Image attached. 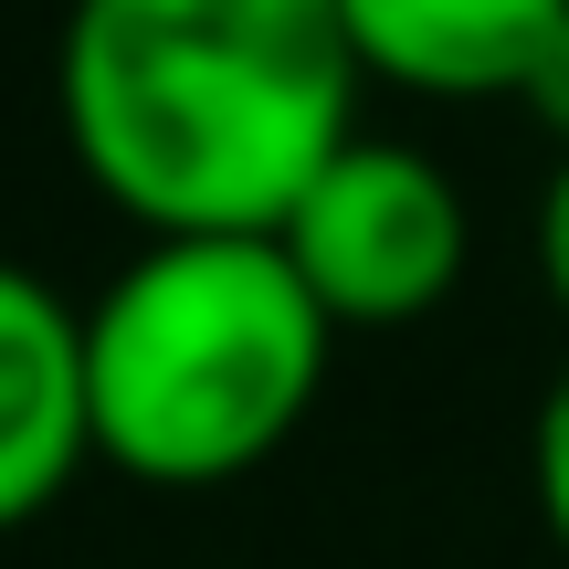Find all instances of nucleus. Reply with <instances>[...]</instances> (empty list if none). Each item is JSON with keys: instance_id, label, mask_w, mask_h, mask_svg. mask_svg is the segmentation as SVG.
<instances>
[{"instance_id": "nucleus-1", "label": "nucleus", "mask_w": 569, "mask_h": 569, "mask_svg": "<svg viewBox=\"0 0 569 569\" xmlns=\"http://www.w3.org/2000/svg\"><path fill=\"white\" fill-rule=\"evenodd\" d=\"M359 84L338 0H74L53 42L63 148L138 232H274Z\"/></svg>"}, {"instance_id": "nucleus-2", "label": "nucleus", "mask_w": 569, "mask_h": 569, "mask_svg": "<svg viewBox=\"0 0 569 569\" xmlns=\"http://www.w3.org/2000/svg\"><path fill=\"white\" fill-rule=\"evenodd\" d=\"M338 317L274 232H148L84 306V422L127 486H232L306 432Z\"/></svg>"}, {"instance_id": "nucleus-3", "label": "nucleus", "mask_w": 569, "mask_h": 569, "mask_svg": "<svg viewBox=\"0 0 569 569\" xmlns=\"http://www.w3.org/2000/svg\"><path fill=\"white\" fill-rule=\"evenodd\" d=\"M274 243L338 327H411L465 284L475 222H465V190L443 180V159H422L401 138H348L296 190Z\"/></svg>"}, {"instance_id": "nucleus-4", "label": "nucleus", "mask_w": 569, "mask_h": 569, "mask_svg": "<svg viewBox=\"0 0 569 569\" xmlns=\"http://www.w3.org/2000/svg\"><path fill=\"white\" fill-rule=\"evenodd\" d=\"M96 465L84 422V306L0 253V538L32 528Z\"/></svg>"}, {"instance_id": "nucleus-5", "label": "nucleus", "mask_w": 569, "mask_h": 569, "mask_svg": "<svg viewBox=\"0 0 569 569\" xmlns=\"http://www.w3.org/2000/svg\"><path fill=\"white\" fill-rule=\"evenodd\" d=\"M569 0H338L359 74L401 84V96H517L538 42L559 32Z\"/></svg>"}, {"instance_id": "nucleus-6", "label": "nucleus", "mask_w": 569, "mask_h": 569, "mask_svg": "<svg viewBox=\"0 0 569 569\" xmlns=\"http://www.w3.org/2000/svg\"><path fill=\"white\" fill-rule=\"evenodd\" d=\"M528 486H538V517H549L559 559H569V369L549 380V401H538V432H528Z\"/></svg>"}, {"instance_id": "nucleus-7", "label": "nucleus", "mask_w": 569, "mask_h": 569, "mask_svg": "<svg viewBox=\"0 0 569 569\" xmlns=\"http://www.w3.org/2000/svg\"><path fill=\"white\" fill-rule=\"evenodd\" d=\"M517 106H528V117L569 148V11H559V32L538 42V63H528V84H517Z\"/></svg>"}, {"instance_id": "nucleus-8", "label": "nucleus", "mask_w": 569, "mask_h": 569, "mask_svg": "<svg viewBox=\"0 0 569 569\" xmlns=\"http://www.w3.org/2000/svg\"><path fill=\"white\" fill-rule=\"evenodd\" d=\"M538 284H549V306L569 317V148H559L549 190H538Z\"/></svg>"}]
</instances>
